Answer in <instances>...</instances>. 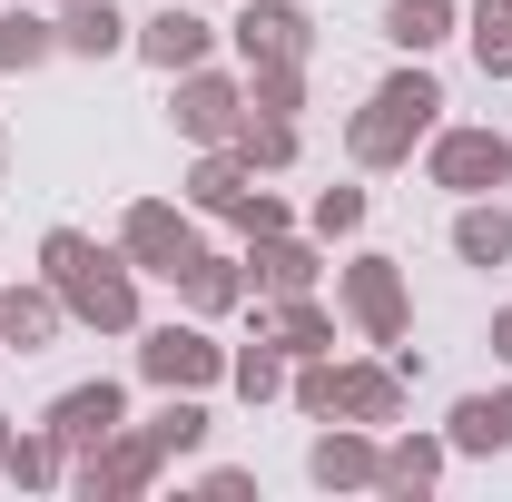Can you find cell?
<instances>
[{
  "label": "cell",
  "mask_w": 512,
  "mask_h": 502,
  "mask_svg": "<svg viewBox=\"0 0 512 502\" xmlns=\"http://www.w3.org/2000/svg\"><path fill=\"white\" fill-rule=\"evenodd\" d=\"M256 335H276L286 355H335V315L316 296H266L256 306Z\"/></svg>",
  "instance_id": "e0dca14e"
},
{
  "label": "cell",
  "mask_w": 512,
  "mask_h": 502,
  "mask_svg": "<svg viewBox=\"0 0 512 502\" xmlns=\"http://www.w3.org/2000/svg\"><path fill=\"white\" fill-rule=\"evenodd\" d=\"M227 40H237V60H306V50H316V20H306V10H296V0H237V30H227Z\"/></svg>",
  "instance_id": "30bf717a"
},
{
  "label": "cell",
  "mask_w": 512,
  "mask_h": 502,
  "mask_svg": "<svg viewBox=\"0 0 512 502\" xmlns=\"http://www.w3.org/2000/svg\"><path fill=\"white\" fill-rule=\"evenodd\" d=\"M20 493H50V483H69V443L40 424V434H10V463H0Z\"/></svg>",
  "instance_id": "484cf974"
},
{
  "label": "cell",
  "mask_w": 512,
  "mask_h": 502,
  "mask_svg": "<svg viewBox=\"0 0 512 502\" xmlns=\"http://www.w3.org/2000/svg\"><path fill=\"white\" fill-rule=\"evenodd\" d=\"M119 256L138 266V276H178L197 256V227H188V207H168V197H138L119 217Z\"/></svg>",
  "instance_id": "8992f818"
},
{
  "label": "cell",
  "mask_w": 512,
  "mask_h": 502,
  "mask_svg": "<svg viewBox=\"0 0 512 502\" xmlns=\"http://www.w3.org/2000/svg\"><path fill=\"white\" fill-rule=\"evenodd\" d=\"M0 463H10V414H0Z\"/></svg>",
  "instance_id": "e575fe53"
},
{
  "label": "cell",
  "mask_w": 512,
  "mask_h": 502,
  "mask_svg": "<svg viewBox=\"0 0 512 502\" xmlns=\"http://www.w3.org/2000/svg\"><path fill=\"white\" fill-rule=\"evenodd\" d=\"M158 473H168V453L148 443V424H119V434H109V443H89V453L69 463V483H79V493H89V502H119V493H148Z\"/></svg>",
  "instance_id": "5b68a950"
},
{
  "label": "cell",
  "mask_w": 512,
  "mask_h": 502,
  "mask_svg": "<svg viewBox=\"0 0 512 502\" xmlns=\"http://www.w3.org/2000/svg\"><path fill=\"white\" fill-rule=\"evenodd\" d=\"M197 10H207V0H197Z\"/></svg>",
  "instance_id": "8d00e7d4"
},
{
  "label": "cell",
  "mask_w": 512,
  "mask_h": 502,
  "mask_svg": "<svg viewBox=\"0 0 512 502\" xmlns=\"http://www.w3.org/2000/svg\"><path fill=\"white\" fill-rule=\"evenodd\" d=\"M345 315L365 325V345H404V325H414L404 266H394V256H355V266H345Z\"/></svg>",
  "instance_id": "52a82bcc"
},
{
  "label": "cell",
  "mask_w": 512,
  "mask_h": 502,
  "mask_svg": "<svg viewBox=\"0 0 512 502\" xmlns=\"http://www.w3.org/2000/svg\"><path fill=\"white\" fill-rule=\"evenodd\" d=\"M60 60V20H40V10H0V79H20V69Z\"/></svg>",
  "instance_id": "d4e9b609"
},
{
  "label": "cell",
  "mask_w": 512,
  "mask_h": 502,
  "mask_svg": "<svg viewBox=\"0 0 512 502\" xmlns=\"http://www.w3.org/2000/svg\"><path fill=\"white\" fill-rule=\"evenodd\" d=\"M227 148L247 158V178H276V168H296V119H266V109H247Z\"/></svg>",
  "instance_id": "cb8c5ba5"
},
{
  "label": "cell",
  "mask_w": 512,
  "mask_h": 502,
  "mask_svg": "<svg viewBox=\"0 0 512 502\" xmlns=\"http://www.w3.org/2000/svg\"><path fill=\"white\" fill-rule=\"evenodd\" d=\"M40 276L60 286L69 325H99V335H138V266L79 227H50L40 237Z\"/></svg>",
  "instance_id": "6da1fadb"
},
{
  "label": "cell",
  "mask_w": 512,
  "mask_h": 502,
  "mask_svg": "<svg viewBox=\"0 0 512 502\" xmlns=\"http://www.w3.org/2000/svg\"><path fill=\"white\" fill-rule=\"evenodd\" d=\"M227 375H237V394H247V404L286 394V345H276V335H256L247 355H227Z\"/></svg>",
  "instance_id": "f1b7e54d"
},
{
  "label": "cell",
  "mask_w": 512,
  "mask_h": 502,
  "mask_svg": "<svg viewBox=\"0 0 512 502\" xmlns=\"http://www.w3.org/2000/svg\"><path fill=\"white\" fill-rule=\"evenodd\" d=\"M424 178L453 188V197H493V188H512V138L503 128H434Z\"/></svg>",
  "instance_id": "3957f363"
},
{
  "label": "cell",
  "mask_w": 512,
  "mask_h": 502,
  "mask_svg": "<svg viewBox=\"0 0 512 502\" xmlns=\"http://www.w3.org/2000/svg\"><path fill=\"white\" fill-rule=\"evenodd\" d=\"M247 286L256 296H316V247H296L286 227L276 237H247Z\"/></svg>",
  "instance_id": "9a60e30c"
},
{
  "label": "cell",
  "mask_w": 512,
  "mask_h": 502,
  "mask_svg": "<svg viewBox=\"0 0 512 502\" xmlns=\"http://www.w3.org/2000/svg\"><path fill=\"white\" fill-rule=\"evenodd\" d=\"M335 414H345V424H404V375H394V365H345V375H335Z\"/></svg>",
  "instance_id": "2e32d148"
},
{
  "label": "cell",
  "mask_w": 512,
  "mask_h": 502,
  "mask_svg": "<svg viewBox=\"0 0 512 502\" xmlns=\"http://www.w3.org/2000/svg\"><path fill=\"white\" fill-rule=\"evenodd\" d=\"M148 443H158V453H197V443H207V404H197V394H168V404L148 414Z\"/></svg>",
  "instance_id": "f546056e"
},
{
  "label": "cell",
  "mask_w": 512,
  "mask_h": 502,
  "mask_svg": "<svg viewBox=\"0 0 512 502\" xmlns=\"http://www.w3.org/2000/svg\"><path fill=\"white\" fill-rule=\"evenodd\" d=\"M178 296H188V315H227V306H247V256H207V247H197L188 266H178Z\"/></svg>",
  "instance_id": "d6986e66"
},
{
  "label": "cell",
  "mask_w": 512,
  "mask_h": 502,
  "mask_svg": "<svg viewBox=\"0 0 512 502\" xmlns=\"http://www.w3.org/2000/svg\"><path fill=\"white\" fill-rule=\"evenodd\" d=\"M138 375L158 394H207L227 375V345H207V325H148L138 335Z\"/></svg>",
  "instance_id": "277c9868"
},
{
  "label": "cell",
  "mask_w": 512,
  "mask_h": 502,
  "mask_svg": "<svg viewBox=\"0 0 512 502\" xmlns=\"http://www.w3.org/2000/svg\"><path fill=\"white\" fill-rule=\"evenodd\" d=\"M247 188H256V178H247L237 148H207V158L188 168V207H207V217H237V197H247Z\"/></svg>",
  "instance_id": "603a6c76"
},
{
  "label": "cell",
  "mask_w": 512,
  "mask_h": 502,
  "mask_svg": "<svg viewBox=\"0 0 512 502\" xmlns=\"http://www.w3.org/2000/svg\"><path fill=\"white\" fill-rule=\"evenodd\" d=\"M453 20H463V0H384V40L404 50V60H424V50H444Z\"/></svg>",
  "instance_id": "44dd1931"
},
{
  "label": "cell",
  "mask_w": 512,
  "mask_h": 502,
  "mask_svg": "<svg viewBox=\"0 0 512 502\" xmlns=\"http://www.w3.org/2000/svg\"><path fill=\"white\" fill-rule=\"evenodd\" d=\"M463 40H473V69L483 79H512V0H473L463 10Z\"/></svg>",
  "instance_id": "4316f807"
},
{
  "label": "cell",
  "mask_w": 512,
  "mask_h": 502,
  "mask_svg": "<svg viewBox=\"0 0 512 502\" xmlns=\"http://www.w3.org/2000/svg\"><path fill=\"white\" fill-rule=\"evenodd\" d=\"M128 50H138L148 69H168V79H178V69H197L207 50H217V30H207V10H197V0H168V10L128 40Z\"/></svg>",
  "instance_id": "7c38bea8"
},
{
  "label": "cell",
  "mask_w": 512,
  "mask_h": 502,
  "mask_svg": "<svg viewBox=\"0 0 512 502\" xmlns=\"http://www.w3.org/2000/svg\"><path fill=\"white\" fill-rule=\"evenodd\" d=\"M444 453H453L444 434H394L384 443V483L375 493H434V483H444Z\"/></svg>",
  "instance_id": "7402d4cb"
},
{
  "label": "cell",
  "mask_w": 512,
  "mask_h": 502,
  "mask_svg": "<svg viewBox=\"0 0 512 502\" xmlns=\"http://www.w3.org/2000/svg\"><path fill=\"white\" fill-rule=\"evenodd\" d=\"M237 119H247V79H227V69H178V128H188L197 148H227L237 138Z\"/></svg>",
  "instance_id": "ba28073f"
},
{
  "label": "cell",
  "mask_w": 512,
  "mask_h": 502,
  "mask_svg": "<svg viewBox=\"0 0 512 502\" xmlns=\"http://www.w3.org/2000/svg\"><path fill=\"white\" fill-rule=\"evenodd\" d=\"M434 119H444V79L414 60V69H394L375 99L345 119V158H355V168H404L414 138H434Z\"/></svg>",
  "instance_id": "7a4b0ae2"
},
{
  "label": "cell",
  "mask_w": 512,
  "mask_h": 502,
  "mask_svg": "<svg viewBox=\"0 0 512 502\" xmlns=\"http://www.w3.org/2000/svg\"><path fill=\"white\" fill-rule=\"evenodd\" d=\"M40 424H50L69 453H89V443H109V434L128 424V394H119L109 375H89V384H69V394H50V414H40Z\"/></svg>",
  "instance_id": "8fae6325"
},
{
  "label": "cell",
  "mask_w": 512,
  "mask_h": 502,
  "mask_svg": "<svg viewBox=\"0 0 512 502\" xmlns=\"http://www.w3.org/2000/svg\"><path fill=\"white\" fill-rule=\"evenodd\" d=\"M60 325H69V306H60V286H50V276H40V286H0V345L40 355Z\"/></svg>",
  "instance_id": "5bb4252c"
},
{
  "label": "cell",
  "mask_w": 512,
  "mask_h": 502,
  "mask_svg": "<svg viewBox=\"0 0 512 502\" xmlns=\"http://www.w3.org/2000/svg\"><path fill=\"white\" fill-rule=\"evenodd\" d=\"M453 256H463V266H512V207H503V197H463Z\"/></svg>",
  "instance_id": "ffe728a7"
},
{
  "label": "cell",
  "mask_w": 512,
  "mask_h": 502,
  "mask_svg": "<svg viewBox=\"0 0 512 502\" xmlns=\"http://www.w3.org/2000/svg\"><path fill=\"white\" fill-rule=\"evenodd\" d=\"M306 473H316V493H375V483H384V443H375V424H345V414H335V434H316Z\"/></svg>",
  "instance_id": "9c48e42d"
},
{
  "label": "cell",
  "mask_w": 512,
  "mask_h": 502,
  "mask_svg": "<svg viewBox=\"0 0 512 502\" xmlns=\"http://www.w3.org/2000/svg\"><path fill=\"white\" fill-rule=\"evenodd\" d=\"M197 493H207V502H247V493H256V473H237V463H217V473H197Z\"/></svg>",
  "instance_id": "d6a6232c"
},
{
  "label": "cell",
  "mask_w": 512,
  "mask_h": 502,
  "mask_svg": "<svg viewBox=\"0 0 512 502\" xmlns=\"http://www.w3.org/2000/svg\"><path fill=\"white\" fill-rule=\"evenodd\" d=\"M247 109L296 119V109H306V60H256V69H247Z\"/></svg>",
  "instance_id": "83f0119b"
},
{
  "label": "cell",
  "mask_w": 512,
  "mask_h": 502,
  "mask_svg": "<svg viewBox=\"0 0 512 502\" xmlns=\"http://www.w3.org/2000/svg\"><path fill=\"white\" fill-rule=\"evenodd\" d=\"M493 355H503V365H512V306L493 315Z\"/></svg>",
  "instance_id": "836d02e7"
},
{
  "label": "cell",
  "mask_w": 512,
  "mask_h": 502,
  "mask_svg": "<svg viewBox=\"0 0 512 502\" xmlns=\"http://www.w3.org/2000/svg\"><path fill=\"white\" fill-rule=\"evenodd\" d=\"M365 227V188H316V237H355Z\"/></svg>",
  "instance_id": "4dcf8cb0"
},
{
  "label": "cell",
  "mask_w": 512,
  "mask_h": 502,
  "mask_svg": "<svg viewBox=\"0 0 512 502\" xmlns=\"http://www.w3.org/2000/svg\"><path fill=\"white\" fill-rule=\"evenodd\" d=\"M444 443L453 453H512V384L503 394H463L444 414Z\"/></svg>",
  "instance_id": "ac0fdd59"
},
{
  "label": "cell",
  "mask_w": 512,
  "mask_h": 502,
  "mask_svg": "<svg viewBox=\"0 0 512 502\" xmlns=\"http://www.w3.org/2000/svg\"><path fill=\"white\" fill-rule=\"evenodd\" d=\"M0 355H10V345H0Z\"/></svg>",
  "instance_id": "74e56055"
},
{
  "label": "cell",
  "mask_w": 512,
  "mask_h": 502,
  "mask_svg": "<svg viewBox=\"0 0 512 502\" xmlns=\"http://www.w3.org/2000/svg\"><path fill=\"white\" fill-rule=\"evenodd\" d=\"M0 168H10V128H0Z\"/></svg>",
  "instance_id": "d590c367"
},
{
  "label": "cell",
  "mask_w": 512,
  "mask_h": 502,
  "mask_svg": "<svg viewBox=\"0 0 512 502\" xmlns=\"http://www.w3.org/2000/svg\"><path fill=\"white\" fill-rule=\"evenodd\" d=\"M237 227H247V237H276V227H286V207H276L266 188H247V197H237Z\"/></svg>",
  "instance_id": "1f68e13d"
},
{
  "label": "cell",
  "mask_w": 512,
  "mask_h": 502,
  "mask_svg": "<svg viewBox=\"0 0 512 502\" xmlns=\"http://www.w3.org/2000/svg\"><path fill=\"white\" fill-rule=\"evenodd\" d=\"M128 40H138V20L119 0H60V50L69 60H119Z\"/></svg>",
  "instance_id": "4fadbf2b"
}]
</instances>
